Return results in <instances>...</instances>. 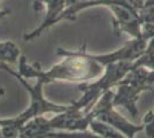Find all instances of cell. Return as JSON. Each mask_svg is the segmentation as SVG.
I'll use <instances>...</instances> for the list:
<instances>
[{"label":"cell","mask_w":154,"mask_h":138,"mask_svg":"<svg viewBox=\"0 0 154 138\" xmlns=\"http://www.w3.org/2000/svg\"><path fill=\"white\" fill-rule=\"evenodd\" d=\"M110 96H112V92H107L103 96V98L101 99V101L99 103L98 107L92 111L93 118H96L99 121H103L105 123L114 125L119 130H121L123 133H125L129 138H134L136 132L143 129V125H140V127L132 125L131 123L127 122L123 118H121L120 115H117V113H115L112 109V105L109 104Z\"/></svg>","instance_id":"cell-3"},{"label":"cell","mask_w":154,"mask_h":138,"mask_svg":"<svg viewBox=\"0 0 154 138\" xmlns=\"http://www.w3.org/2000/svg\"><path fill=\"white\" fill-rule=\"evenodd\" d=\"M20 75L22 77H38V79L44 81L45 83H50L57 79H66V81H88L98 76L101 72V67L91 63L88 59H84L82 55V61L74 62H66L59 66L53 67L50 72L37 70L36 68L26 65L24 57L21 58L20 61Z\"/></svg>","instance_id":"cell-2"},{"label":"cell","mask_w":154,"mask_h":138,"mask_svg":"<svg viewBox=\"0 0 154 138\" xmlns=\"http://www.w3.org/2000/svg\"><path fill=\"white\" fill-rule=\"evenodd\" d=\"M17 48L11 43H0V60L15 62L17 57Z\"/></svg>","instance_id":"cell-4"},{"label":"cell","mask_w":154,"mask_h":138,"mask_svg":"<svg viewBox=\"0 0 154 138\" xmlns=\"http://www.w3.org/2000/svg\"><path fill=\"white\" fill-rule=\"evenodd\" d=\"M0 68L6 70L8 74L13 75L14 77H16L17 81L22 85L26 89V91H29L31 96V103L30 106L28 107L23 113H21L19 116L13 118H0V131L2 132L7 137H16L19 136L20 130L26 122H29L32 118H37L40 114H44L47 112H54V113H63L67 109H69L70 106H62V105H55L52 104L50 101H47L43 97V85L45 84L44 81L38 79L37 83L32 86L26 82L24 77H22L20 74L13 72L12 69H9L6 65L1 63Z\"/></svg>","instance_id":"cell-1"},{"label":"cell","mask_w":154,"mask_h":138,"mask_svg":"<svg viewBox=\"0 0 154 138\" xmlns=\"http://www.w3.org/2000/svg\"><path fill=\"white\" fill-rule=\"evenodd\" d=\"M4 93H5V90H4V89H0V98L2 97V94H4Z\"/></svg>","instance_id":"cell-5"}]
</instances>
